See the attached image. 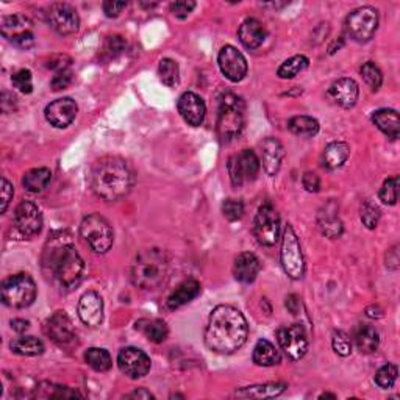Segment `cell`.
Returning <instances> with one entry per match:
<instances>
[{"label":"cell","instance_id":"1","mask_svg":"<svg viewBox=\"0 0 400 400\" xmlns=\"http://www.w3.org/2000/svg\"><path fill=\"white\" fill-rule=\"evenodd\" d=\"M43 272L61 288L72 290L80 283L84 261L77 252L72 236L67 232H55L44 246L41 258Z\"/></svg>","mask_w":400,"mask_h":400},{"label":"cell","instance_id":"2","mask_svg":"<svg viewBox=\"0 0 400 400\" xmlns=\"http://www.w3.org/2000/svg\"><path fill=\"white\" fill-rule=\"evenodd\" d=\"M249 325L238 308L219 305L211 311L205 330V344L211 352L233 353L246 344Z\"/></svg>","mask_w":400,"mask_h":400},{"label":"cell","instance_id":"3","mask_svg":"<svg viewBox=\"0 0 400 400\" xmlns=\"http://www.w3.org/2000/svg\"><path fill=\"white\" fill-rule=\"evenodd\" d=\"M91 187L100 199L106 202L121 200L132 191L133 174L119 156H105L93 169Z\"/></svg>","mask_w":400,"mask_h":400},{"label":"cell","instance_id":"4","mask_svg":"<svg viewBox=\"0 0 400 400\" xmlns=\"http://www.w3.org/2000/svg\"><path fill=\"white\" fill-rule=\"evenodd\" d=\"M171 274V257L163 249L150 247L141 250L132 263L130 279L144 291H155L166 283Z\"/></svg>","mask_w":400,"mask_h":400},{"label":"cell","instance_id":"5","mask_svg":"<svg viewBox=\"0 0 400 400\" xmlns=\"http://www.w3.org/2000/svg\"><path fill=\"white\" fill-rule=\"evenodd\" d=\"M246 126V104L239 95L224 93L219 99L216 132L224 143L238 138Z\"/></svg>","mask_w":400,"mask_h":400},{"label":"cell","instance_id":"6","mask_svg":"<svg viewBox=\"0 0 400 400\" xmlns=\"http://www.w3.org/2000/svg\"><path fill=\"white\" fill-rule=\"evenodd\" d=\"M36 285L28 274L11 275L2 283V301L10 308H27L35 302Z\"/></svg>","mask_w":400,"mask_h":400},{"label":"cell","instance_id":"7","mask_svg":"<svg viewBox=\"0 0 400 400\" xmlns=\"http://www.w3.org/2000/svg\"><path fill=\"white\" fill-rule=\"evenodd\" d=\"M80 235L95 253H106L113 246V228L110 222L97 213L88 214L80 224Z\"/></svg>","mask_w":400,"mask_h":400},{"label":"cell","instance_id":"8","mask_svg":"<svg viewBox=\"0 0 400 400\" xmlns=\"http://www.w3.org/2000/svg\"><path fill=\"white\" fill-rule=\"evenodd\" d=\"M281 268L285 274L292 280H298L305 274V260L294 228L291 225H286L283 239H281V252H280Z\"/></svg>","mask_w":400,"mask_h":400},{"label":"cell","instance_id":"9","mask_svg":"<svg viewBox=\"0 0 400 400\" xmlns=\"http://www.w3.org/2000/svg\"><path fill=\"white\" fill-rule=\"evenodd\" d=\"M379 27V13L373 7L353 10L346 19V32L353 41L366 43L375 35Z\"/></svg>","mask_w":400,"mask_h":400},{"label":"cell","instance_id":"10","mask_svg":"<svg viewBox=\"0 0 400 400\" xmlns=\"http://www.w3.org/2000/svg\"><path fill=\"white\" fill-rule=\"evenodd\" d=\"M253 233L261 246H274L280 238V216L270 204H264L253 219Z\"/></svg>","mask_w":400,"mask_h":400},{"label":"cell","instance_id":"11","mask_svg":"<svg viewBox=\"0 0 400 400\" xmlns=\"http://www.w3.org/2000/svg\"><path fill=\"white\" fill-rule=\"evenodd\" d=\"M227 169L233 187L239 188L246 182H252V180L257 178L258 171H260V160H258L255 152L246 149L239 154L230 156Z\"/></svg>","mask_w":400,"mask_h":400},{"label":"cell","instance_id":"12","mask_svg":"<svg viewBox=\"0 0 400 400\" xmlns=\"http://www.w3.org/2000/svg\"><path fill=\"white\" fill-rule=\"evenodd\" d=\"M44 333L61 349H72L77 346V333L71 318L64 311H55L44 324Z\"/></svg>","mask_w":400,"mask_h":400},{"label":"cell","instance_id":"13","mask_svg":"<svg viewBox=\"0 0 400 400\" xmlns=\"http://www.w3.org/2000/svg\"><path fill=\"white\" fill-rule=\"evenodd\" d=\"M279 344L281 351L286 353V357L292 362H298V360L305 357L308 351V338L307 331L301 324H291L286 327H281L277 333Z\"/></svg>","mask_w":400,"mask_h":400},{"label":"cell","instance_id":"14","mask_svg":"<svg viewBox=\"0 0 400 400\" xmlns=\"http://www.w3.org/2000/svg\"><path fill=\"white\" fill-rule=\"evenodd\" d=\"M47 22L58 35H72L80 27L77 10L69 3H52L47 10Z\"/></svg>","mask_w":400,"mask_h":400},{"label":"cell","instance_id":"15","mask_svg":"<svg viewBox=\"0 0 400 400\" xmlns=\"http://www.w3.org/2000/svg\"><path fill=\"white\" fill-rule=\"evenodd\" d=\"M14 227L24 238H33L43 228V214L32 202H21L14 210Z\"/></svg>","mask_w":400,"mask_h":400},{"label":"cell","instance_id":"16","mask_svg":"<svg viewBox=\"0 0 400 400\" xmlns=\"http://www.w3.org/2000/svg\"><path fill=\"white\" fill-rule=\"evenodd\" d=\"M117 366L130 379H143L150 370V358L141 349L126 347L117 355Z\"/></svg>","mask_w":400,"mask_h":400},{"label":"cell","instance_id":"17","mask_svg":"<svg viewBox=\"0 0 400 400\" xmlns=\"http://www.w3.org/2000/svg\"><path fill=\"white\" fill-rule=\"evenodd\" d=\"M217 63L222 74L230 82L238 83L247 75V61L238 49L233 46H224L217 55Z\"/></svg>","mask_w":400,"mask_h":400},{"label":"cell","instance_id":"18","mask_svg":"<svg viewBox=\"0 0 400 400\" xmlns=\"http://www.w3.org/2000/svg\"><path fill=\"white\" fill-rule=\"evenodd\" d=\"M78 113V106L75 104L74 99L71 97H63V99H56L52 104H49L46 106V119L56 128H64L67 126H71L74 122L75 116Z\"/></svg>","mask_w":400,"mask_h":400},{"label":"cell","instance_id":"19","mask_svg":"<svg viewBox=\"0 0 400 400\" xmlns=\"http://www.w3.org/2000/svg\"><path fill=\"white\" fill-rule=\"evenodd\" d=\"M78 318L84 325L95 329L104 322V301L99 292L88 291L78 302Z\"/></svg>","mask_w":400,"mask_h":400},{"label":"cell","instance_id":"20","mask_svg":"<svg viewBox=\"0 0 400 400\" xmlns=\"http://www.w3.org/2000/svg\"><path fill=\"white\" fill-rule=\"evenodd\" d=\"M177 108H178L180 116H182L185 122H188L189 126L199 127L204 123L205 115H207V106L200 95H197L196 93H185L180 95V99L177 102Z\"/></svg>","mask_w":400,"mask_h":400},{"label":"cell","instance_id":"21","mask_svg":"<svg viewBox=\"0 0 400 400\" xmlns=\"http://www.w3.org/2000/svg\"><path fill=\"white\" fill-rule=\"evenodd\" d=\"M283 158L285 150L279 139L266 138L260 144V165H263V169L266 171L268 176L274 177L280 171Z\"/></svg>","mask_w":400,"mask_h":400},{"label":"cell","instance_id":"22","mask_svg":"<svg viewBox=\"0 0 400 400\" xmlns=\"http://www.w3.org/2000/svg\"><path fill=\"white\" fill-rule=\"evenodd\" d=\"M358 84L352 78H340L329 89V97L342 108H352L358 100Z\"/></svg>","mask_w":400,"mask_h":400},{"label":"cell","instance_id":"23","mask_svg":"<svg viewBox=\"0 0 400 400\" xmlns=\"http://www.w3.org/2000/svg\"><path fill=\"white\" fill-rule=\"evenodd\" d=\"M261 264L255 253L242 252L236 257L233 264V275L235 279L241 281V283H252L257 279L258 272H260Z\"/></svg>","mask_w":400,"mask_h":400},{"label":"cell","instance_id":"24","mask_svg":"<svg viewBox=\"0 0 400 400\" xmlns=\"http://www.w3.org/2000/svg\"><path fill=\"white\" fill-rule=\"evenodd\" d=\"M268 32L266 28L263 27V24L258 19H246L242 22L239 30H238V38L242 43V46L247 49H258L261 44L266 41Z\"/></svg>","mask_w":400,"mask_h":400},{"label":"cell","instance_id":"25","mask_svg":"<svg viewBox=\"0 0 400 400\" xmlns=\"http://www.w3.org/2000/svg\"><path fill=\"white\" fill-rule=\"evenodd\" d=\"M200 294V283L194 279L185 280L182 285H178L176 291L169 296L166 307L167 309H177L180 307L187 305L193 298Z\"/></svg>","mask_w":400,"mask_h":400},{"label":"cell","instance_id":"26","mask_svg":"<svg viewBox=\"0 0 400 400\" xmlns=\"http://www.w3.org/2000/svg\"><path fill=\"white\" fill-rule=\"evenodd\" d=\"M373 122L380 132L386 134L388 138L397 139L400 134V117L396 110L383 108L377 110L373 115Z\"/></svg>","mask_w":400,"mask_h":400},{"label":"cell","instance_id":"27","mask_svg":"<svg viewBox=\"0 0 400 400\" xmlns=\"http://www.w3.org/2000/svg\"><path fill=\"white\" fill-rule=\"evenodd\" d=\"M318 224H319L320 232H322L327 238H330V239L340 238L342 232H344V227H342L341 219L338 217L336 208L333 204L327 205L324 210L319 213Z\"/></svg>","mask_w":400,"mask_h":400},{"label":"cell","instance_id":"28","mask_svg":"<svg viewBox=\"0 0 400 400\" xmlns=\"http://www.w3.org/2000/svg\"><path fill=\"white\" fill-rule=\"evenodd\" d=\"M27 33H32V22L25 16L13 14L2 19V35L11 43L25 36Z\"/></svg>","mask_w":400,"mask_h":400},{"label":"cell","instance_id":"29","mask_svg":"<svg viewBox=\"0 0 400 400\" xmlns=\"http://www.w3.org/2000/svg\"><path fill=\"white\" fill-rule=\"evenodd\" d=\"M349 155H351V145L344 141H335L330 143L324 149L322 163L327 169H338L341 167L347 161Z\"/></svg>","mask_w":400,"mask_h":400},{"label":"cell","instance_id":"30","mask_svg":"<svg viewBox=\"0 0 400 400\" xmlns=\"http://www.w3.org/2000/svg\"><path fill=\"white\" fill-rule=\"evenodd\" d=\"M50 180H52V172L47 167H36L28 171L24 178H22V185L24 188L32 194L43 193L44 189L49 187Z\"/></svg>","mask_w":400,"mask_h":400},{"label":"cell","instance_id":"31","mask_svg":"<svg viewBox=\"0 0 400 400\" xmlns=\"http://www.w3.org/2000/svg\"><path fill=\"white\" fill-rule=\"evenodd\" d=\"M355 344L362 353H373L379 349L380 336L374 327L370 325H360L355 331Z\"/></svg>","mask_w":400,"mask_h":400},{"label":"cell","instance_id":"32","mask_svg":"<svg viewBox=\"0 0 400 400\" xmlns=\"http://www.w3.org/2000/svg\"><path fill=\"white\" fill-rule=\"evenodd\" d=\"M137 330H139L149 341L160 344L167 338V325L160 319H141L137 322Z\"/></svg>","mask_w":400,"mask_h":400},{"label":"cell","instance_id":"33","mask_svg":"<svg viewBox=\"0 0 400 400\" xmlns=\"http://www.w3.org/2000/svg\"><path fill=\"white\" fill-rule=\"evenodd\" d=\"M286 390L283 383H268V385L247 386L244 390L236 391V396L242 399H272L280 396Z\"/></svg>","mask_w":400,"mask_h":400},{"label":"cell","instance_id":"34","mask_svg":"<svg viewBox=\"0 0 400 400\" xmlns=\"http://www.w3.org/2000/svg\"><path fill=\"white\" fill-rule=\"evenodd\" d=\"M253 363L257 366H274L280 363V353L272 342L268 340H260L253 347Z\"/></svg>","mask_w":400,"mask_h":400},{"label":"cell","instance_id":"35","mask_svg":"<svg viewBox=\"0 0 400 400\" xmlns=\"http://www.w3.org/2000/svg\"><path fill=\"white\" fill-rule=\"evenodd\" d=\"M288 128L297 137L311 138L319 132V122L311 116H294L288 121Z\"/></svg>","mask_w":400,"mask_h":400},{"label":"cell","instance_id":"36","mask_svg":"<svg viewBox=\"0 0 400 400\" xmlns=\"http://www.w3.org/2000/svg\"><path fill=\"white\" fill-rule=\"evenodd\" d=\"M11 351L24 357H36L44 352V344L35 336H21L11 342Z\"/></svg>","mask_w":400,"mask_h":400},{"label":"cell","instance_id":"37","mask_svg":"<svg viewBox=\"0 0 400 400\" xmlns=\"http://www.w3.org/2000/svg\"><path fill=\"white\" fill-rule=\"evenodd\" d=\"M84 362H86L89 368L97 370V373H106V370H110L113 366L110 352L99 347L88 349V351L84 352Z\"/></svg>","mask_w":400,"mask_h":400},{"label":"cell","instance_id":"38","mask_svg":"<svg viewBox=\"0 0 400 400\" xmlns=\"http://www.w3.org/2000/svg\"><path fill=\"white\" fill-rule=\"evenodd\" d=\"M308 64H309V60L305 55H296V56H292V58L286 60L285 63L279 67L277 75L280 78H285V80H288V78H294L296 75L301 74L302 71H305Z\"/></svg>","mask_w":400,"mask_h":400},{"label":"cell","instance_id":"39","mask_svg":"<svg viewBox=\"0 0 400 400\" xmlns=\"http://www.w3.org/2000/svg\"><path fill=\"white\" fill-rule=\"evenodd\" d=\"M158 74L161 82L169 88H176L180 83V67L177 61L171 58H163L158 66Z\"/></svg>","mask_w":400,"mask_h":400},{"label":"cell","instance_id":"40","mask_svg":"<svg viewBox=\"0 0 400 400\" xmlns=\"http://www.w3.org/2000/svg\"><path fill=\"white\" fill-rule=\"evenodd\" d=\"M397 375H399L397 366L392 363H388L377 370L375 383L380 388H383V390H390V388L394 386V383H396Z\"/></svg>","mask_w":400,"mask_h":400},{"label":"cell","instance_id":"41","mask_svg":"<svg viewBox=\"0 0 400 400\" xmlns=\"http://www.w3.org/2000/svg\"><path fill=\"white\" fill-rule=\"evenodd\" d=\"M381 213L379 210V207L374 205L370 200H364L362 205V210H360V217H362V222L368 228H375L379 225Z\"/></svg>","mask_w":400,"mask_h":400},{"label":"cell","instance_id":"42","mask_svg":"<svg viewBox=\"0 0 400 400\" xmlns=\"http://www.w3.org/2000/svg\"><path fill=\"white\" fill-rule=\"evenodd\" d=\"M362 77L364 83L368 84V86L373 89V91H377V89H380L381 83H383V75H381V71L377 67L374 63H364L362 67Z\"/></svg>","mask_w":400,"mask_h":400},{"label":"cell","instance_id":"43","mask_svg":"<svg viewBox=\"0 0 400 400\" xmlns=\"http://www.w3.org/2000/svg\"><path fill=\"white\" fill-rule=\"evenodd\" d=\"M331 346H333V351L341 355V357H349L352 353V340L346 331L342 330H335L333 336H331Z\"/></svg>","mask_w":400,"mask_h":400},{"label":"cell","instance_id":"44","mask_svg":"<svg viewBox=\"0 0 400 400\" xmlns=\"http://www.w3.org/2000/svg\"><path fill=\"white\" fill-rule=\"evenodd\" d=\"M126 47H127V41L123 39V36H121V35L108 36L104 43L105 58H108V60L116 58L117 55H121L123 50H126Z\"/></svg>","mask_w":400,"mask_h":400},{"label":"cell","instance_id":"45","mask_svg":"<svg viewBox=\"0 0 400 400\" xmlns=\"http://www.w3.org/2000/svg\"><path fill=\"white\" fill-rule=\"evenodd\" d=\"M397 187H399V178L391 177L385 180L383 187L380 189V200L385 205H396L397 204Z\"/></svg>","mask_w":400,"mask_h":400},{"label":"cell","instance_id":"46","mask_svg":"<svg viewBox=\"0 0 400 400\" xmlns=\"http://www.w3.org/2000/svg\"><path fill=\"white\" fill-rule=\"evenodd\" d=\"M222 213L224 217L230 222H236L244 216V204L241 200L235 199H227L222 204Z\"/></svg>","mask_w":400,"mask_h":400},{"label":"cell","instance_id":"47","mask_svg":"<svg viewBox=\"0 0 400 400\" xmlns=\"http://www.w3.org/2000/svg\"><path fill=\"white\" fill-rule=\"evenodd\" d=\"M13 86L19 89L22 94H30L33 91V83H32V72L28 69H21L11 77Z\"/></svg>","mask_w":400,"mask_h":400},{"label":"cell","instance_id":"48","mask_svg":"<svg viewBox=\"0 0 400 400\" xmlns=\"http://www.w3.org/2000/svg\"><path fill=\"white\" fill-rule=\"evenodd\" d=\"M72 78H74V74H72L71 69L56 72L52 78V82H50V88H52L54 91H61V89H66L72 83Z\"/></svg>","mask_w":400,"mask_h":400},{"label":"cell","instance_id":"49","mask_svg":"<svg viewBox=\"0 0 400 400\" xmlns=\"http://www.w3.org/2000/svg\"><path fill=\"white\" fill-rule=\"evenodd\" d=\"M46 386L49 388V391L46 394H43V397H50V399H60V397H82L80 392H77L74 390L67 386H58V385H49L46 383Z\"/></svg>","mask_w":400,"mask_h":400},{"label":"cell","instance_id":"50","mask_svg":"<svg viewBox=\"0 0 400 400\" xmlns=\"http://www.w3.org/2000/svg\"><path fill=\"white\" fill-rule=\"evenodd\" d=\"M196 8V2H174L171 3V13L178 19L188 18L191 11Z\"/></svg>","mask_w":400,"mask_h":400},{"label":"cell","instance_id":"51","mask_svg":"<svg viewBox=\"0 0 400 400\" xmlns=\"http://www.w3.org/2000/svg\"><path fill=\"white\" fill-rule=\"evenodd\" d=\"M302 185L308 193H318V191L320 189V178L318 174L305 172L302 177Z\"/></svg>","mask_w":400,"mask_h":400},{"label":"cell","instance_id":"52","mask_svg":"<svg viewBox=\"0 0 400 400\" xmlns=\"http://www.w3.org/2000/svg\"><path fill=\"white\" fill-rule=\"evenodd\" d=\"M69 64H71V58L66 55H55L52 58L49 60V63L46 64L49 69H54L56 72L60 71H64V69H69Z\"/></svg>","mask_w":400,"mask_h":400},{"label":"cell","instance_id":"53","mask_svg":"<svg viewBox=\"0 0 400 400\" xmlns=\"http://www.w3.org/2000/svg\"><path fill=\"white\" fill-rule=\"evenodd\" d=\"M127 7V2H115V0H106L104 2V13L108 18H117L122 13V10Z\"/></svg>","mask_w":400,"mask_h":400},{"label":"cell","instance_id":"54","mask_svg":"<svg viewBox=\"0 0 400 400\" xmlns=\"http://www.w3.org/2000/svg\"><path fill=\"white\" fill-rule=\"evenodd\" d=\"M13 185H11L7 178H2V213L7 211V208L10 205V202L13 200Z\"/></svg>","mask_w":400,"mask_h":400},{"label":"cell","instance_id":"55","mask_svg":"<svg viewBox=\"0 0 400 400\" xmlns=\"http://www.w3.org/2000/svg\"><path fill=\"white\" fill-rule=\"evenodd\" d=\"M399 261H400L399 246H394L392 249H390L386 253V266H388V269H391V270L399 269Z\"/></svg>","mask_w":400,"mask_h":400},{"label":"cell","instance_id":"56","mask_svg":"<svg viewBox=\"0 0 400 400\" xmlns=\"http://www.w3.org/2000/svg\"><path fill=\"white\" fill-rule=\"evenodd\" d=\"M286 308H288L292 314H297L298 308H301V301H298V297L294 294L286 297Z\"/></svg>","mask_w":400,"mask_h":400},{"label":"cell","instance_id":"57","mask_svg":"<svg viewBox=\"0 0 400 400\" xmlns=\"http://www.w3.org/2000/svg\"><path fill=\"white\" fill-rule=\"evenodd\" d=\"M28 327H30V322L24 319H13L11 320V329L14 331H18V333H24L25 330H28Z\"/></svg>","mask_w":400,"mask_h":400},{"label":"cell","instance_id":"58","mask_svg":"<svg viewBox=\"0 0 400 400\" xmlns=\"http://www.w3.org/2000/svg\"><path fill=\"white\" fill-rule=\"evenodd\" d=\"M366 316L368 318H373V319H379L383 316V309L380 307H368L366 308Z\"/></svg>","mask_w":400,"mask_h":400},{"label":"cell","instance_id":"59","mask_svg":"<svg viewBox=\"0 0 400 400\" xmlns=\"http://www.w3.org/2000/svg\"><path fill=\"white\" fill-rule=\"evenodd\" d=\"M128 399H154V394H150L149 391L145 390H138V391H133L132 394H128L127 396Z\"/></svg>","mask_w":400,"mask_h":400},{"label":"cell","instance_id":"60","mask_svg":"<svg viewBox=\"0 0 400 400\" xmlns=\"http://www.w3.org/2000/svg\"><path fill=\"white\" fill-rule=\"evenodd\" d=\"M325 397H331V399H335L336 396H335V394H322V396H320V399H325Z\"/></svg>","mask_w":400,"mask_h":400}]
</instances>
